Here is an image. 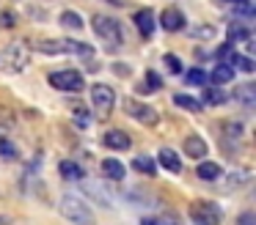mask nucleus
I'll return each instance as SVG.
<instances>
[{
  "instance_id": "6",
  "label": "nucleus",
  "mask_w": 256,
  "mask_h": 225,
  "mask_svg": "<svg viewBox=\"0 0 256 225\" xmlns=\"http://www.w3.org/2000/svg\"><path fill=\"white\" fill-rule=\"evenodd\" d=\"M91 102H94L96 113L105 118V115L113 113V104H116V93H113L110 85H102V82H96L94 88H91Z\"/></svg>"
},
{
  "instance_id": "23",
  "label": "nucleus",
  "mask_w": 256,
  "mask_h": 225,
  "mask_svg": "<svg viewBox=\"0 0 256 225\" xmlns=\"http://www.w3.org/2000/svg\"><path fill=\"white\" fill-rule=\"evenodd\" d=\"M226 99H228V96L220 91V88H210V91H204V102H206V104H223Z\"/></svg>"
},
{
  "instance_id": "24",
  "label": "nucleus",
  "mask_w": 256,
  "mask_h": 225,
  "mask_svg": "<svg viewBox=\"0 0 256 225\" xmlns=\"http://www.w3.org/2000/svg\"><path fill=\"white\" fill-rule=\"evenodd\" d=\"M36 49H39V52H47V55H64L61 41H39Z\"/></svg>"
},
{
  "instance_id": "30",
  "label": "nucleus",
  "mask_w": 256,
  "mask_h": 225,
  "mask_svg": "<svg viewBox=\"0 0 256 225\" xmlns=\"http://www.w3.org/2000/svg\"><path fill=\"white\" fill-rule=\"evenodd\" d=\"M166 66L171 74H182V60L176 58V55H166Z\"/></svg>"
},
{
  "instance_id": "28",
  "label": "nucleus",
  "mask_w": 256,
  "mask_h": 225,
  "mask_svg": "<svg viewBox=\"0 0 256 225\" xmlns=\"http://www.w3.org/2000/svg\"><path fill=\"white\" fill-rule=\"evenodd\" d=\"M248 36L250 33L245 30V27H228V41H248Z\"/></svg>"
},
{
  "instance_id": "25",
  "label": "nucleus",
  "mask_w": 256,
  "mask_h": 225,
  "mask_svg": "<svg viewBox=\"0 0 256 225\" xmlns=\"http://www.w3.org/2000/svg\"><path fill=\"white\" fill-rule=\"evenodd\" d=\"M184 82H188V85H204L206 82V74L201 69H190L188 74H184Z\"/></svg>"
},
{
  "instance_id": "19",
  "label": "nucleus",
  "mask_w": 256,
  "mask_h": 225,
  "mask_svg": "<svg viewBox=\"0 0 256 225\" xmlns=\"http://www.w3.org/2000/svg\"><path fill=\"white\" fill-rule=\"evenodd\" d=\"M234 96H237L240 99V102H242L245 104V107H254V104H256V88L254 85H242V88H240V91H234Z\"/></svg>"
},
{
  "instance_id": "33",
  "label": "nucleus",
  "mask_w": 256,
  "mask_h": 225,
  "mask_svg": "<svg viewBox=\"0 0 256 225\" xmlns=\"http://www.w3.org/2000/svg\"><path fill=\"white\" fill-rule=\"evenodd\" d=\"M113 69H116V74H122V77H127V74H130V66H124V63H116Z\"/></svg>"
},
{
  "instance_id": "10",
  "label": "nucleus",
  "mask_w": 256,
  "mask_h": 225,
  "mask_svg": "<svg viewBox=\"0 0 256 225\" xmlns=\"http://www.w3.org/2000/svg\"><path fill=\"white\" fill-rule=\"evenodd\" d=\"M135 25H138V30L144 33L146 38L152 36V33H154V11L152 8H140V11H135Z\"/></svg>"
},
{
  "instance_id": "2",
  "label": "nucleus",
  "mask_w": 256,
  "mask_h": 225,
  "mask_svg": "<svg viewBox=\"0 0 256 225\" xmlns=\"http://www.w3.org/2000/svg\"><path fill=\"white\" fill-rule=\"evenodd\" d=\"M94 33L102 38V44H105L108 52H116V49L122 47V41H124V33H122L118 19L105 16V14H96L94 16Z\"/></svg>"
},
{
  "instance_id": "20",
  "label": "nucleus",
  "mask_w": 256,
  "mask_h": 225,
  "mask_svg": "<svg viewBox=\"0 0 256 225\" xmlns=\"http://www.w3.org/2000/svg\"><path fill=\"white\" fill-rule=\"evenodd\" d=\"M135 170H140V173L146 176H154L157 173V165L152 157H146V154H140V157H135Z\"/></svg>"
},
{
  "instance_id": "4",
  "label": "nucleus",
  "mask_w": 256,
  "mask_h": 225,
  "mask_svg": "<svg viewBox=\"0 0 256 225\" xmlns=\"http://www.w3.org/2000/svg\"><path fill=\"white\" fill-rule=\"evenodd\" d=\"M30 60V49L25 47V44H6V49H3V55H0V66L6 71H25V66H28Z\"/></svg>"
},
{
  "instance_id": "29",
  "label": "nucleus",
  "mask_w": 256,
  "mask_h": 225,
  "mask_svg": "<svg viewBox=\"0 0 256 225\" xmlns=\"http://www.w3.org/2000/svg\"><path fill=\"white\" fill-rule=\"evenodd\" d=\"M160 85H162V82H160V77H157L154 71H146V82H144V88H146V91H160Z\"/></svg>"
},
{
  "instance_id": "8",
  "label": "nucleus",
  "mask_w": 256,
  "mask_h": 225,
  "mask_svg": "<svg viewBox=\"0 0 256 225\" xmlns=\"http://www.w3.org/2000/svg\"><path fill=\"white\" fill-rule=\"evenodd\" d=\"M160 25L166 27L168 33H179L188 22H184V14L179 8H166V11H162V16H160Z\"/></svg>"
},
{
  "instance_id": "9",
  "label": "nucleus",
  "mask_w": 256,
  "mask_h": 225,
  "mask_svg": "<svg viewBox=\"0 0 256 225\" xmlns=\"http://www.w3.org/2000/svg\"><path fill=\"white\" fill-rule=\"evenodd\" d=\"M102 143H105L108 148H116V151H127L130 146H132V140H130V135H124L122 129H110L102 135Z\"/></svg>"
},
{
  "instance_id": "21",
  "label": "nucleus",
  "mask_w": 256,
  "mask_h": 225,
  "mask_svg": "<svg viewBox=\"0 0 256 225\" xmlns=\"http://www.w3.org/2000/svg\"><path fill=\"white\" fill-rule=\"evenodd\" d=\"M234 8V14H242V16H254V0H228Z\"/></svg>"
},
{
  "instance_id": "17",
  "label": "nucleus",
  "mask_w": 256,
  "mask_h": 225,
  "mask_svg": "<svg viewBox=\"0 0 256 225\" xmlns=\"http://www.w3.org/2000/svg\"><path fill=\"white\" fill-rule=\"evenodd\" d=\"M220 176H223L220 165H215V162H201V165H198V179H204V181H218Z\"/></svg>"
},
{
  "instance_id": "34",
  "label": "nucleus",
  "mask_w": 256,
  "mask_h": 225,
  "mask_svg": "<svg viewBox=\"0 0 256 225\" xmlns=\"http://www.w3.org/2000/svg\"><path fill=\"white\" fill-rule=\"evenodd\" d=\"M140 225H162L160 220H154V217H144L140 220Z\"/></svg>"
},
{
  "instance_id": "11",
  "label": "nucleus",
  "mask_w": 256,
  "mask_h": 225,
  "mask_svg": "<svg viewBox=\"0 0 256 225\" xmlns=\"http://www.w3.org/2000/svg\"><path fill=\"white\" fill-rule=\"evenodd\" d=\"M206 80H210L212 85H226V82L234 80V69H232V66H226V63H218L215 69L206 74Z\"/></svg>"
},
{
  "instance_id": "35",
  "label": "nucleus",
  "mask_w": 256,
  "mask_h": 225,
  "mask_svg": "<svg viewBox=\"0 0 256 225\" xmlns=\"http://www.w3.org/2000/svg\"><path fill=\"white\" fill-rule=\"evenodd\" d=\"M108 3H110V5H122V0H108Z\"/></svg>"
},
{
  "instance_id": "26",
  "label": "nucleus",
  "mask_w": 256,
  "mask_h": 225,
  "mask_svg": "<svg viewBox=\"0 0 256 225\" xmlns=\"http://www.w3.org/2000/svg\"><path fill=\"white\" fill-rule=\"evenodd\" d=\"M190 36L193 38H212L215 36V27L212 25H196V27H190Z\"/></svg>"
},
{
  "instance_id": "13",
  "label": "nucleus",
  "mask_w": 256,
  "mask_h": 225,
  "mask_svg": "<svg viewBox=\"0 0 256 225\" xmlns=\"http://www.w3.org/2000/svg\"><path fill=\"white\" fill-rule=\"evenodd\" d=\"M58 170H61V176L66 181H83L86 179V170L80 168L78 162H72V159H64V162L58 165Z\"/></svg>"
},
{
  "instance_id": "15",
  "label": "nucleus",
  "mask_w": 256,
  "mask_h": 225,
  "mask_svg": "<svg viewBox=\"0 0 256 225\" xmlns=\"http://www.w3.org/2000/svg\"><path fill=\"white\" fill-rule=\"evenodd\" d=\"M157 157H160V165L168 170V173H179V170H182V162H179V157L171 151V148H160Z\"/></svg>"
},
{
  "instance_id": "18",
  "label": "nucleus",
  "mask_w": 256,
  "mask_h": 225,
  "mask_svg": "<svg viewBox=\"0 0 256 225\" xmlns=\"http://www.w3.org/2000/svg\"><path fill=\"white\" fill-rule=\"evenodd\" d=\"M174 102L179 104V107H184V110H190V113H201V107L204 104L198 102V99H193V96H188V93H176L174 96Z\"/></svg>"
},
{
  "instance_id": "1",
  "label": "nucleus",
  "mask_w": 256,
  "mask_h": 225,
  "mask_svg": "<svg viewBox=\"0 0 256 225\" xmlns=\"http://www.w3.org/2000/svg\"><path fill=\"white\" fill-rule=\"evenodd\" d=\"M58 209H61V214L69 220V223H74V225H94V212H91L88 203H86L80 195H74V192H64L61 201H58Z\"/></svg>"
},
{
  "instance_id": "27",
  "label": "nucleus",
  "mask_w": 256,
  "mask_h": 225,
  "mask_svg": "<svg viewBox=\"0 0 256 225\" xmlns=\"http://www.w3.org/2000/svg\"><path fill=\"white\" fill-rule=\"evenodd\" d=\"M223 132H228L226 137H234V140H237V137L242 135V124H240V121H223Z\"/></svg>"
},
{
  "instance_id": "3",
  "label": "nucleus",
  "mask_w": 256,
  "mask_h": 225,
  "mask_svg": "<svg viewBox=\"0 0 256 225\" xmlns=\"http://www.w3.org/2000/svg\"><path fill=\"white\" fill-rule=\"evenodd\" d=\"M188 217H190V223H196V225H220L223 212H220V206H215L212 201H196V203H190Z\"/></svg>"
},
{
  "instance_id": "14",
  "label": "nucleus",
  "mask_w": 256,
  "mask_h": 225,
  "mask_svg": "<svg viewBox=\"0 0 256 225\" xmlns=\"http://www.w3.org/2000/svg\"><path fill=\"white\" fill-rule=\"evenodd\" d=\"M102 173L110 181H122L124 176H127V170H124V165L118 162V159H102Z\"/></svg>"
},
{
  "instance_id": "12",
  "label": "nucleus",
  "mask_w": 256,
  "mask_h": 225,
  "mask_svg": "<svg viewBox=\"0 0 256 225\" xmlns=\"http://www.w3.org/2000/svg\"><path fill=\"white\" fill-rule=\"evenodd\" d=\"M184 154H188V157H193V159L206 157V143H204V137H201V135H190L188 140H184Z\"/></svg>"
},
{
  "instance_id": "31",
  "label": "nucleus",
  "mask_w": 256,
  "mask_h": 225,
  "mask_svg": "<svg viewBox=\"0 0 256 225\" xmlns=\"http://www.w3.org/2000/svg\"><path fill=\"white\" fill-rule=\"evenodd\" d=\"M0 157H6V159H14V157H17V148H14V143L0 140Z\"/></svg>"
},
{
  "instance_id": "16",
  "label": "nucleus",
  "mask_w": 256,
  "mask_h": 225,
  "mask_svg": "<svg viewBox=\"0 0 256 225\" xmlns=\"http://www.w3.org/2000/svg\"><path fill=\"white\" fill-rule=\"evenodd\" d=\"M248 179H250V170H245V168L232 170V173H228V181L223 184V190H237V187H245V184H248Z\"/></svg>"
},
{
  "instance_id": "32",
  "label": "nucleus",
  "mask_w": 256,
  "mask_h": 225,
  "mask_svg": "<svg viewBox=\"0 0 256 225\" xmlns=\"http://www.w3.org/2000/svg\"><path fill=\"white\" fill-rule=\"evenodd\" d=\"M237 225H256V217H254V214H250V212H245L242 217L237 220Z\"/></svg>"
},
{
  "instance_id": "22",
  "label": "nucleus",
  "mask_w": 256,
  "mask_h": 225,
  "mask_svg": "<svg viewBox=\"0 0 256 225\" xmlns=\"http://www.w3.org/2000/svg\"><path fill=\"white\" fill-rule=\"evenodd\" d=\"M61 25H64V27H72V30H78V27H83V16L74 14V11H64V14H61Z\"/></svg>"
},
{
  "instance_id": "7",
  "label": "nucleus",
  "mask_w": 256,
  "mask_h": 225,
  "mask_svg": "<svg viewBox=\"0 0 256 225\" xmlns=\"http://www.w3.org/2000/svg\"><path fill=\"white\" fill-rule=\"evenodd\" d=\"M124 110H127L138 124H146V126H154L157 121H160V113H157L154 107L140 104V102H135V99H124Z\"/></svg>"
},
{
  "instance_id": "5",
  "label": "nucleus",
  "mask_w": 256,
  "mask_h": 225,
  "mask_svg": "<svg viewBox=\"0 0 256 225\" xmlns=\"http://www.w3.org/2000/svg\"><path fill=\"white\" fill-rule=\"evenodd\" d=\"M50 85L58 91H83V74L78 69H64V71H52L50 74Z\"/></svg>"
}]
</instances>
